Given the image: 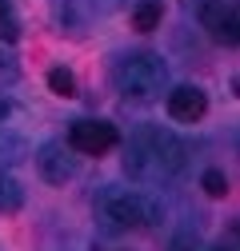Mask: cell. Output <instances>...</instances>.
I'll list each match as a JSON object with an SVG mask.
<instances>
[{"label":"cell","instance_id":"1","mask_svg":"<svg viewBox=\"0 0 240 251\" xmlns=\"http://www.w3.org/2000/svg\"><path fill=\"white\" fill-rule=\"evenodd\" d=\"M164 80H168V68L152 52H124L112 64V84L124 100H140V104L156 100L164 92Z\"/></svg>","mask_w":240,"mask_h":251},{"label":"cell","instance_id":"2","mask_svg":"<svg viewBox=\"0 0 240 251\" xmlns=\"http://www.w3.org/2000/svg\"><path fill=\"white\" fill-rule=\"evenodd\" d=\"M144 211H148V200L128 192V187H116V192H104L100 196V224L108 231H132L144 224Z\"/></svg>","mask_w":240,"mask_h":251},{"label":"cell","instance_id":"3","mask_svg":"<svg viewBox=\"0 0 240 251\" xmlns=\"http://www.w3.org/2000/svg\"><path fill=\"white\" fill-rule=\"evenodd\" d=\"M116 128L108 120H72L68 128V148L80 151V155H104L116 148Z\"/></svg>","mask_w":240,"mask_h":251},{"label":"cell","instance_id":"4","mask_svg":"<svg viewBox=\"0 0 240 251\" xmlns=\"http://www.w3.org/2000/svg\"><path fill=\"white\" fill-rule=\"evenodd\" d=\"M124 172L132 179H164L160 164H156V144H152V128H140L128 148H124Z\"/></svg>","mask_w":240,"mask_h":251},{"label":"cell","instance_id":"5","mask_svg":"<svg viewBox=\"0 0 240 251\" xmlns=\"http://www.w3.org/2000/svg\"><path fill=\"white\" fill-rule=\"evenodd\" d=\"M36 172H40L48 183H68V179L76 176V155H72V148L56 144V140L40 144V148H36Z\"/></svg>","mask_w":240,"mask_h":251},{"label":"cell","instance_id":"6","mask_svg":"<svg viewBox=\"0 0 240 251\" xmlns=\"http://www.w3.org/2000/svg\"><path fill=\"white\" fill-rule=\"evenodd\" d=\"M200 24L208 28V36L220 40V44H236L240 32H236V8L224 4V0H204L200 4Z\"/></svg>","mask_w":240,"mask_h":251},{"label":"cell","instance_id":"7","mask_svg":"<svg viewBox=\"0 0 240 251\" xmlns=\"http://www.w3.org/2000/svg\"><path fill=\"white\" fill-rule=\"evenodd\" d=\"M204 108H208V100L196 84H180V88L168 92V116L180 120V124H196L204 116Z\"/></svg>","mask_w":240,"mask_h":251},{"label":"cell","instance_id":"8","mask_svg":"<svg viewBox=\"0 0 240 251\" xmlns=\"http://www.w3.org/2000/svg\"><path fill=\"white\" fill-rule=\"evenodd\" d=\"M152 144H156V164H160V176H164V179L184 168V144H180L172 132L152 128Z\"/></svg>","mask_w":240,"mask_h":251},{"label":"cell","instance_id":"9","mask_svg":"<svg viewBox=\"0 0 240 251\" xmlns=\"http://www.w3.org/2000/svg\"><path fill=\"white\" fill-rule=\"evenodd\" d=\"M20 207H24V187H20V179L8 176V172H0V215H12V211H20Z\"/></svg>","mask_w":240,"mask_h":251},{"label":"cell","instance_id":"10","mask_svg":"<svg viewBox=\"0 0 240 251\" xmlns=\"http://www.w3.org/2000/svg\"><path fill=\"white\" fill-rule=\"evenodd\" d=\"M160 16H164V4H160V0H136V4H132V24L140 28V32L160 28Z\"/></svg>","mask_w":240,"mask_h":251},{"label":"cell","instance_id":"11","mask_svg":"<svg viewBox=\"0 0 240 251\" xmlns=\"http://www.w3.org/2000/svg\"><path fill=\"white\" fill-rule=\"evenodd\" d=\"M48 88L56 92V96L68 100V96H76V76H72L68 68H52V72H48Z\"/></svg>","mask_w":240,"mask_h":251},{"label":"cell","instance_id":"12","mask_svg":"<svg viewBox=\"0 0 240 251\" xmlns=\"http://www.w3.org/2000/svg\"><path fill=\"white\" fill-rule=\"evenodd\" d=\"M200 187H204L212 200H220V196H228V176H224L220 168H208V172L200 176Z\"/></svg>","mask_w":240,"mask_h":251},{"label":"cell","instance_id":"13","mask_svg":"<svg viewBox=\"0 0 240 251\" xmlns=\"http://www.w3.org/2000/svg\"><path fill=\"white\" fill-rule=\"evenodd\" d=\"M20 36V24H16V16H0V40L4 44H12Z\"/></svg>","mask_w":240,"mask_h":251},{"label":"cell","instance_id":"14","mask_svg":"<svg viewBox=\"0 0 240 251\" xmlns=\"http://www.w3.org/2000/svg\"><path fill=\"white\" fill-rule=\"evenodd\" d=\"M196 247H200V243H196V231H180L168 251H196Z\"/></svg>","mask_w":240,"mask_h":251},{"label":"cell","instance_id":"15","mask_svg":"<svg viewBox=\"0 0 240 251\" xmlns=\"http://www.w3.org/2000/svg\"><path fill=\"white\" fill-rule=\"evenodd\" d=\"M0 80H16V60L0 48Z\"/></svg>","mask_w":240,"mask_h":251},{"label":"cell","instance_id":"16","mask_svg":"<svg viewBox=\"0 0 240 251\" xmlns=\"http://www.w3.org/2000/svg\"><path fill=\"white\" fill-rule=\"evenodd\" d=\"M4 120H8V100L0 96V124H4Z\"/></svg>","mask_w":240,"mask_h":251},{"label":"cell","instance_id":"17","mask_svg":"<svg viewBox=\"0 0 240 251\" xmlns=\"http://www.w3.org/2000/svg\"><path fill=\"white\" fill-rule=\"evenodd\" d=\"M0 16H12V4H8V0H0Z\"/></svg>","mask_w":240,"mask_h":251},{"label":"cell","instance_id":"18","mask_svg":"<svg viewBox=\"0 0 240 251\" xmlns=\"http://www.w3.org/2000/svg\"><path fill=\"white\" fill-rule=\"evenodd\" d=\"M92 4H96V0H92ZM116 4V0H100V8H112Z\"/></svg>","mask_w":240,"mask_h":251},{"label":"cell","instance_id":"19","mask_svg":"<svg viewBox=\"0 0 240 251\" xmlns=\"http://www.w3.org/2000/svg\"><path fill=\"white\" fill-rule=\"evenodd\" d=\"M208 251H232V247H208Z\"/></svg>","mask_w":240,"mask_h":251}]
</instances>
